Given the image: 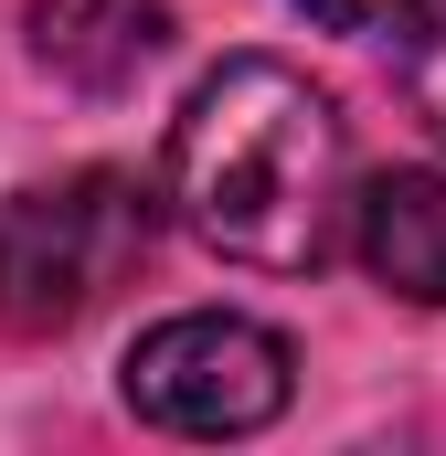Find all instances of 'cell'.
<instances>
[{"label":"cell","instance_id":"7a4b0ae2","mask_svg":"<svg viewBox=\"0 0 446 456\" xmlns=\"http://www.w3.org/2000/svg\"><path fill=\"white\" fill-rule=\"evenodd\" d=\"M149 233H160V202L138 170H64V181L11 191L0 202V330L64 340L149 265Z\"/></svg>","mask_w":446,"mask_h":456},{"label":"cell","instance_id":"277c9868","mask_svg":"<svg viewBox=\"0 0 446 456\" xmlns=\"http://www.w3.org/2000/svg\"><path fill=\"white\" fill-rule=\"evenodd\" d=\"M32 64L75 96H128L170 53V0H32Z\"/></svg>","mask_w":446,"mask_h":456},{"label":"cell","instance_id":"52a82bcc","mask_svg":"<svg viewBox=\"0 0 446 456\" xmlns=\"http://www.w3.org/2000/svg\"><path fill=\"white\" fill-rule=\"evenodd\" d=\"M298 11H309V21H330V32H361V43H372V32H415V21H425V0H298Z\"/></svg>","mask_w":446,"mask_h":456},{"label":"cell","instance_id":"5b68a950","mask_svg":"<svg viewBox=\"0 0 446 456\" xmlns=\"http://www.w3.org/2000/svg\"><path fill=\"white\" fill-rule=\"evenodd\" d=\"M351 233H361V265H372L393 297L446 308V159L383 170V181L351 202Z\"/></svg>","mask_w":446,"mask_h":456},{"label":"cell","instance_id":"6da1fadb","mask_svg":"<svg viewBox=\"0 0 446 456\" xmlns=\"http://www.w3.org/2000/svg\"><path fill=\"white\" fill-rule=\"evenodd\" d=\"M170 213L223 265L309 276L330 265L351 213V127L340 107L277 53L213 64L170 117Z\"/></svg>","mask_w":446,"mask_h":456},{"label":"cell","instance_id":"3957f363","mask_svg":"<svg viewBox=\"0 0 446 456\" xmlns=\"http://www.w3.org/2000/svg\"><path fill=\"white\" fill-rule=\"evenodd\" d=\"M298 393V350L244 308H181L160 330H138L128 350V414L160 436H266Z\"/></svg>","mask_w":446,"mask_h":456},{"label":"cell","instance_id":"8992f818","mask_svg":"<svg viewBox=\"0 0 446 456\" xmlns=\"http://www.w3.org/2000/svg\"><path fill=\"white\" fill-rule=\"evenodd\" d=\"M404 96H415V117H425V138L446 149V0L415 21V43H404Z\"/></svg>","mask_w":446,"mask_h":456}]
</instances>
